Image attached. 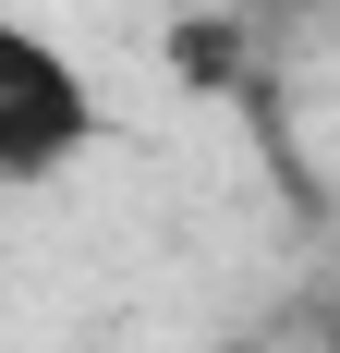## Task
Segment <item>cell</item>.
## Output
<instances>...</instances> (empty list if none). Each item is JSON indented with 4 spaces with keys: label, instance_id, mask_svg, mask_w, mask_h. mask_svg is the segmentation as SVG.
Wrapping results in <instances>:
<instances>
[{
    "label": "cell",
    "instance_id": "6da1fadb",
    "mask_svg": "<svg viewBox=\"0 0 340 353\" xmlns=\"http://www.w3.org/2000/svg\"><path fill=\"white\" fill-rule=\"evenodd\" d=\"M98 146V85L25 25L0 12V183H49L61 159Z\"/></svg>",
    "mask_w": 340,
    "mask_h": 353
}]
</instances>
